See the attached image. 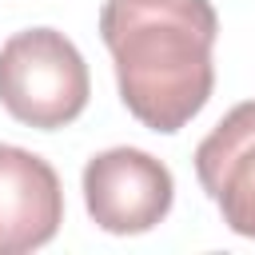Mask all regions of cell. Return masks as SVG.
Segmentation results:
<instances>
[{
    "mask_svg": "<svg viewBox=\"0 0 255 255\" xmlns=\"http://www.w3.org/2000/svg\"><path fill=\"white\" fill-rule=\"evenodd\" d=\"M100 36L120 100L143 128L171 135L207 108L219 36L211 0H104Z\"/></svg>",
    "mask_w": 255,
    "mask_h": 255,
    "instance_id": "cell-1",
    "label": "cell"
},
{
    "mask_svg": "<svg viewBox=\"0 0 255 255\" xmlns=\"http://www.w3.org/2000/svg\"><path fill=\"white\" fill-rule=\"evenodd\" d=\"M88 64L64 32L24 28L0 44V104L24 128H68L88 108Z\"/></svg>",
    "mask_w": 255,
    "mask_h": 255,
    "instance_id": "cell-2",
    "label": "cell"
},
{
    "mask_svg": "<svg viewBox=\"0 0 255 255\" xmlns=\"http://www.w3.org/2000/svg\"><path fill=\"white\" fill-rule=\"evenodd\" d=\"M84 207L108 235H143L159 227L175 203L167 163L139 147H108L84 163Z\"/></svg>",
    "mask_w": 255,
    "mask_h": 255,
    "instance_id": "cell-3",
    "label": "cell"
},
{
    "mask_svg": "<svg viewBox=\"0 0 255 255\" xmlns=\"http://www.w3.org/2000/svg\"><path fill=\"white\" fill-rule=\"evenodd\" d=\"M195 175L223 223L255 239V100L235 104L195 147Z\"/></svg>",
    "mask_w": 255,
    "mask_h": 255,
    "instance_id": "cell-4",
    "label": "cell"
},
{
    "mask_svg": "<svg viewBox=\"0 0 255 255\" xmlns=\"http://www.w3.org/2000/svg\"><path fill=\"white\" fill-rule=\"evenodd\" d=\"M64 187L56 167L16 143H0V255H24L56 239Z\"/></svg>",
    "mask_w": 255,
    "mask_h": 255,
    "instance_id": "cell-5",
    "label": "cell"
}]
</instances>
